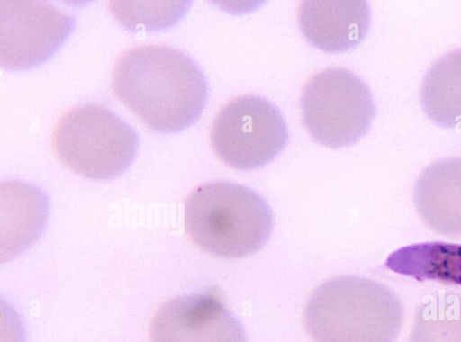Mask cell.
<instances>
[{"label": "cell", "instance_id": "cell-1", "mask_svg": "<svg viewBox=\"0 0 461 342\" xmlns=\"http://www.w3.org/2000/svg\"><path fill=\"white\" fill-rule=\"evenodd\" d=\"M112 87L151 130L176 132L201 116L208 97L205 76L185 51L166 44H142L117 58Z\"/></svg>", "mask_w": 461, "mask_h": 342}, {"label": "cell", "instance_id": "cell-2", "mask_svg": "<svg viewBox=\"0 0 461 342\" xmlns=\"http://www.w3.org/2000/svg\"><path fill=\"white\" fill-rule=\"evenodd\" d=\"M397 295L384 284L357 275L325 281L303 309L314 342H394L403 321Z\"/></svg>", "mask_w": 461, "mask_h": 342}, {"label": "cell", "instance_id": "cell-3", "mask_svg": "<svg viewBox=\"0 0 461 342\" xmlns=\"http://www.w3.org/2000/svg\"><path fill=\"white\" fill-rule=\"evenodd\" d=\"M273 226L267 201L234 182H206L196 186L185 202L189 238L215 256L235 259L256 253L268 240Z\"/></svg>", "mask_w": 461, "mask_h": 342}, {"label": "cell", "instance_id": "cell-4", "mask_svg": "<svg viewBox=\"0 0 461 342\" xmlns=\"http://www.w3.org/2000/svg\"><path fill=\"white\" fill-rule=\"evenodd\" d=\"M133 128L109 108L87 103L67 111L52 133L59 160L84 177L107 180L122 174L138 149Z\"/></svg>", "mask_w": 461, "mask_h": 342}, {"label": "cell", "instance_id": "cell-5", "mask_svg": "<svg viewBox=\"0 0 461 342\" xmlns=\"http://www.w3.org/2000/svg\"><path fill=\"white\" fill-rule=\"evenodd\" d=\"M303 123L330 148L352 145L369 130L375 104L367 84L351 70L331 67L314 74L301 94Z\"/></svg>", "mask_w": 461, "mask_h": 342}, {"label": "cell", "instance_id": "cell-6", "mask_svg": "<svg viewBox=\"0 0 461 342\" xmlns=\"http://www.w3.org/2000/svg\"><path fill=\"white\" fill-rule=\"evenodd\" d=\"M288 140L285 121L277 107L258 94L238 96L216 114L211 129L215 154L240 170L259 168L273 160Z\"/></svg>", "mask_w": 461, "mask_h": 342}, {"label": "cell", "instance_id": "cell-7", "mask_svg": "<svg viewBox=\"0 0 461 342\" xmlns=\"http://www.w3.org/2000/svg\"><path fill=\"white\" fill-rule=\"evenodd\" d=\"M75 26L72 14L41 0L0 1V64L24 70L50 58Z\"/></svg>", "mask_w": 461, "mask_h": 342}, {"label": "cell", "instance_id": "cell-8", "mask_svg": "<svg viewBox=\"0 0 461 342\" xmlns=\"http://www.w3.org/2000/svg\"><path fill=\"white\" fill-rule=\"evenodd\" d=\"M150 342H247L240 320L212 293L176 296L156 311Z\"/></svg>", "mask_w": 461, "mask_h": 342}, {"label": "cell", "instance_id": "cell-9", "mask_svg": "<svg viewBox=\"0 0 461 342\" xmlns=\"http://www.w3.org/2000/svg\"><path fill=\"white\" fill-rule=\"evenodd\" d=\"M370 21V6L364 0H303L298 11L304 37L328 52L357 45L366 35Z\"/></svg>", "mask_w": 461, "mask_h": 342}, {"label": "cell", "instance_id": "cell-10", "mask_svg": "<svg viewBox=\"0 0 461 342\" xmlns=\"http://www.w3.org/2000/svg\"><path fill=\"white\" fill-rule=\"evenodd\" d=\"M413 202L430 230L461 238V157L438 159L426 166L414 184Z\"/></svg>", "mask_w": 461, "mask_h": 342}, {"label": "cell", "instance_id": "cell-11", "mask_svg": "<svg viewBox=\"0 0 461 342\" xmlns=\"http://www.w3.org/2000/svg\"><path fill=\"white\" fill-rule=\"evenodd\" d=\"M385 265L420 282L461 286V244L434 241L405 246L393 252Z\"/></svg>", "mask_w": 461, "mask_h": 342}, {"label": "cell", "instance_id": "cell-12", "mask_svg": "<svg viewBox=\"0 0 461 342\" xmlns=\"http://www.w3.org/2000/svg\"><path fill=\"white\" fill-rule=\"evenodd\" d=\"M420 104L439 126L461 123V48L447 52L429 67L421 83Z\"/></svg>", "mask_w": 461, "mask_h": 342}, {"label": "cell", "instance_id": "cell-13", "mask_svg": "<svg viewBox=\"0 0 461 342\" xmlns=\"http://www.w3.org/2000/svg\"><path fill=\"white\" fill-rule=\"evenodd\" d=\"M409 342H461V294L427 296L417 309Z\"/></svg>", "mask_w": 461, "mask_h": 342}]
</instances>
